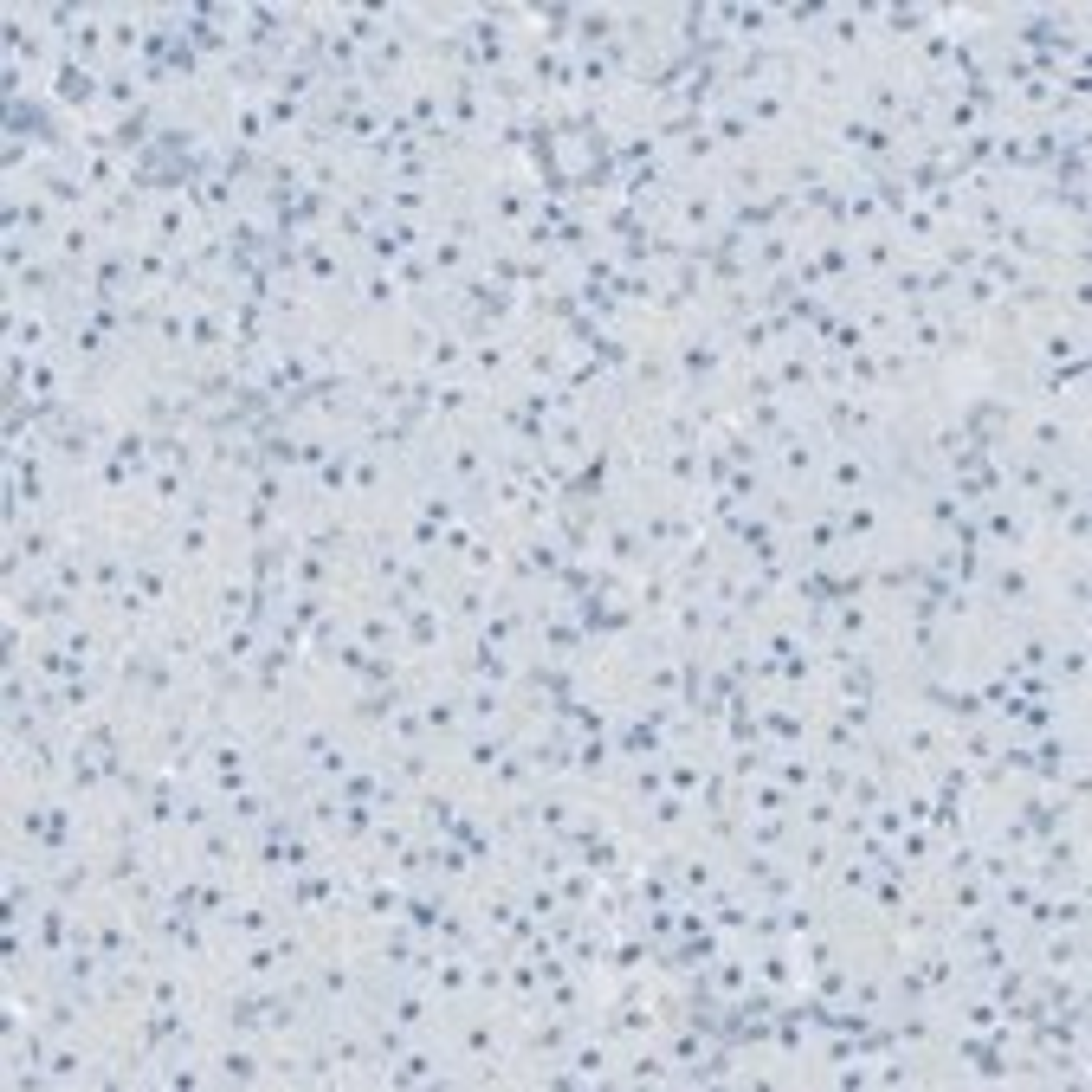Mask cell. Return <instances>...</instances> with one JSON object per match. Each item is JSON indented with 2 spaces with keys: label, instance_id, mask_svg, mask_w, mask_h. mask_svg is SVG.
Segmentation results:
<instances>
[{
  "label": "cell",
  "instance_id": "6da1fadb",
  "mask_svg": "<svg viewBox=\"0 0 1092 1092\" xmlns=\"http://www.w3.org/2000/svg\"><path fill=\"white\" fill-rule=\"evenodd\" d=\"M840 143L853 149V156H892V130H885V123H872V117H847L840 123Z\"/></svg>",
  "mask_w": 1092,
  "mask_h": 1092
},
{
  "label": "cell",
  "instance_id": "7a4b0ae2",
  "mask_svg": "<svg viewBox=\"0 0 1092 1092\" xmlns=\"http://www.w3.org/2000/svg\"><path fill=\"white\" fill-rule=\"evenodd\" d=\"M284 957H297V944H291V937H278V944H259V950H246V976H252V982L278 976V970H284Z\"/></svg>",
  "mask_w": 1092,
  "mask_h": 1092
},
{
  "label": "cell",
  "instance_id": "3957f363",
  "mask_svg": "<svg viewBox=\"0 0 1092 1092\" xmlns=\"http://www.w3.org/2000/svg\"><path fill=\"white\" fill-rule=\"evenodd\" d=\"M46 343H52V323H46V317H20V323H13V362H20V356H39Z\"/></svg>",
  "mask_w": 1092,
  "mask_h": 1092
},
{
  "label": "cell",
  "instance_id": "277c9868",
  "mask_svg": "<svg viewBox=\"0 0 1092 1092\" xmlns=\"http://www.w3.org/2000/svg\"><path fill=\"white\" fill-rule=\"evenodd\" d=\"M905 336H911V349H944L950 330L931 317V310H911V317H905Z\"/></svg>",
  "mask_w": 1092,
  "mask_h": 1092
},
{
  "label": "cell",
  "instance_id": "5b68a950",
  "mask_svg": "<svg viewBox=\"0 0 1092 1092\" xmlns=\"http://www.w3.org/2000/svg\"><path fill=\"white\" fill-rule=\"evenodd\" d=\"M214 1067H220V1080H239V1086L259 1080V1054H246V1047H227V1054H214Z\"/></svg>",
  "mask_w": 1092,
  "mask_h": 1092
},
{
  "label": "cell",
  "instance_id": "8992f818",
  "mask_svg": "<svg viewBox=\"0 0 1092 1092\" xmlns=\"http://www.w3.org/2000/svg\"><path fill=\"white\" fill-rule=\"evenodd\" d=\"M853 485H866V459H859V446H840V459H834V491L847 498Z\"/></svg>",
  "mask_w": 1092,
  "mask_h": 1092
},
{
  "label": "cell",
  "instance_id": "52a82bcc",
  "mask_svg": "<svg viewBox=\"0 0 1092 1092\" xmlns=\"http://www.w3.org/2000/svg\"><path fill=\"white\" fill-rule=\"evenodd\" d=\"M233 130H239V143H265V136H271V123L259 117V104L233 98Z\"/></svg>",
  "mask_w": 1092,
  "mask_h": 1092
},
{
  "label": "cell",
  "instance_id": "ba28073f",
  "mask_svg": "<svg viewBox=\"0 0 1092 1092\" xmlns=\"http://www.w3.org/2000/svg\"><path fill=\"white\" fill-rule=\"evenodd\" d=\"M782 472H789V479H808V472H814V446L808 440H782Z\"/></svg>",
  "mask_w": 1092,
  "mask_h": 1092
},
{
  "label": "cell",
  "instance_id": "9c48e42d",
  "mask_svg": "<svg viewBox=\"0 0 1092 1092\" xmlns=\"http://www.w3.org/2000/svg\"><path fill=\"white\" fill-rule=\"evenodd\" d=\"M995 602H1008V608L1028 602V569H1002V576H995Z\"/></svg>",
  "mask_w": 1092,
  "mask_h": 1092
},
{
  "label": "cell",
  "instance_id": "30bf717a",
  "mask_svg": "<svg viewBox=\"0 0 1092 1092\" xmlns=\"http://www.w3.org/2000/svg\"><path fill=\"white\" fill-rule=\"evenodd\" d=\"M1041 356H1047V362H1080V330H1054V336L1041 343Z\"/></svg>",
  "mask_w": 1092,
  "mask_h": 1092
},
{
  "label": "cell",
  "instance_id": "8fae6325",
  "mask_svg": "<svg viewBox=\"0 0 1092 1092\" xmlns=\"http://www.w3.org/2000/svg\"><path fill=\"white\" fill-rule=\"evenodd\" d=\"M472 982V970H466V957H446L440 970H433V989H446V995H459Z\"/></svg>",
  "mask_w": 1092,
  "mask_h": 1092
},
{
  "label": "cell",
  "instance_id": "7c38bea8",
  "mask_svg": "<svg viewBox=\"0 0 1092 1092\" xmlns=\"http://www.w3.org/2000/svg\"><path fill=\"white\" fill-rule=\"evenodd\" d=\"M1028 440H1034V453H1041V459H1054L1060 446H1067V427H1060V420H1041V427H1034Z\"/></svg>",
  "mask_w": 1092,
  "mask_h": 1092
},
{
  "label": "cell",
  "instance_id": "4fadbf2b",
  "mask_svg": "<svg viewBox=\"0 0 1092 1092\" xmlns=\"http://www.w3.org/2000/svg\"><path fill=\"white\" fill-rule=\"evenodd\" d=\"M750 814H789V795L776 782H763V789H750Z\"/></svg>",
  "mask_w": 1092,
  "mask_h": 1092
},
{
  "label": "cell",
  "instance_id": "5bb4252c",
  "mask_svg": "<svg viewBox=\"0 0 1092 1092\" xmlns=\"http://www.w3.org/2000/svg\"><path fill=\"white\" fill-rule=\"evenodd\" d=\"M479 472H485V459L472 453V446H453V479H466V485H479Z\"/></svg>",
  "mask_w": 1092,
  "mask_h": 1092
},
{
  "label": "cell",
  "instance_id": "9a60e30c",
  "mask_svg": "<svg viewBox=\"0 0 1092 1092\" xmlns=\"http://www.w3.org/2000/svg\"><path fill=\"white\" fill-rule=\"evenodd\" d=\"M491 214H498V220H524V195H517V188H498V195H491Z\"/></svg>",
  "mask_w": 1092,
  "mask_h": 1092
},
{
  "label": "cell",
  "instance_id": "2e32d148",
  "mask_svg": "<svg viewBox=\"0 0 1092 1092\" xmlns=\"http://www.w3.org/2000/svg\"><path fill=\"white\" fill-rule=\"evenodd\" d=\"M78 1073H85V1054H78V1047H59V1054H52V1080H78Z\"/></svg>",
  "mask_w": 1092,
  "mask_h": 1092
},
{
  "label": "cell",
  "instance_id": "e0dca14e",
  "mask_svg": "<svg viewBox=\"0 0 1092 1092\" xmlns=\"http://www.w3.org/2000/svg\"><path fill=\"white\" fill-rule=\"evenodd\" d=\"M433 265H440V271H466V246H459V239H440V246H433Z\"/></svg>",
  "mask_w": 1092,
  "mask_h": 1092
},
{
  "label": "cell",
  "instance_id": "ac0fdd59",
  "mask_svg": "<svg viewBox=\"0 0 1092 1092\" xmlns=\"http://www.w3.org/2000/svg\"><path fill=\"white\" fill-rule=\"evenodd\" d=\"M433 407H440V414H466V407H472V388H433Z\"/></svg>",
  "mask_w": 1092,
  "mask_h": 1092
},
{
  "label": "cell",
  "instance_id": "d6986e66",
  "mask_svg": "<svg viewBox=\"0 0 1092 1092\" xmlns=\"http://www.w3.org/2000/svg\"><path fill=\"white\" fill-rule=\"evenodd\" d=\"M427 725H433V731H453V725H459V705H453V699H427Z\"/></svg>",
  "mask_w": 1092,
  "mask_h": 1092
},
{
  "label": "cell",
  "instance_id": "ffe728a7",
  "mask_svg": "<svg viewBox=\"0 0 1092 1092\" xmlns=\"http://www.w3.org/2000/svg\"><path fill=\"white\" fill-rule=\"evenodd\" d=\"M466 712L479 718V725H491V718H498V692H491V686H479V692L466 699Z\"/></svg>",
  "mask_w": 1092,
  "mask_h": 1092
},
{
  "label": "cell",
  "instance_id": "44dd1931",
  "mask_svg": "<svg viewBox=\"0 0 1092 1092\" xmlns=\"http://www.w3.org/2000/svg\"><path fill=\"white\" fill-rule=\"evenodd\" d=\"M653 821H660V827H679V821H686V801H679V795H660V801H653Z\"/></svg>",
  "mask_w": 1092,
  "mask_h": 1092
},
{
  "label": "cell",
  "instance_id": "7402d4cb",
  "mask_svg": "<svg viewBox=\"0 0 1092 1092\" xmlns=\"http://www.w3.org/2000/svg\"><path fill=\"white\" fill-rule=\"evenodd\" d=\"M898 744H905V750H918V757H931V750H937V731H931V725H911L905 737H898Z\"/></svg>",
  "mask_w": 1092,
  "mask_h": 1092
},
{
  "label": "cell",
  "instance_id": "603a6c76",
  "mask_svg": "<svg viewBox=\"0 0 1092 1092\" xmlns=\"http://www.w3.org/2000/svg\"><path fill=\"white\" fill-rule=\"evenodd\" d=\"M537 827H550V834H563V827H569L563 801H537Z\"/></svg>",
  "mask_w": 1092,
  "mask_h": 1092
},
{
  "label": "cell",
  "instance_id": "cb8c5ba5",
  "mask_svg": "<svg viewBox=\"0 0 1092 1092\" xmlns=\"http://www.w3.org/2000/svg\"><path fill=\"white\" fill-rule=\"evenodd\" d=\"M317 989H323V995H349V976L336 970V963H323V970H317Z\"/></svg>",
  "mask_w": 1092,
  "mask_h": 1092
},
{
  "label": "cell",
  "instance_id": "d4e9b609",
  "mask_svg": "<svg viewBox=\"0 0 1092 1092\" xmlns=\"http://www.w3.org/2000/svg\"><path fill=\"white\" fill-rule=\"evenodd\" d=\"M485 608H491V602H485V589H466V595H459V621H479Z\"/></svg>",
  "mask_w": 1092,
  "mask_h": 1092
},
{
  "label": "cell",
  "instance_id": "484cf974",
  "mask_svg": "<svg viewBox=\"0 0 1092 1092\" xmlns=\"http://www.w3.org/2000/svg\"><path fill=\"white\" fill-rule=\"evenodd\" d=\"M246 602H252V589H246V582H227V589H220V608H227V614H239Z\"/></svg>",
  "mask_w": 1092,
  "mask_h": 1092
},
{
  "label": "cell",
  "instance_id": "4316f807",
  "mask_svg": "<svg viewBox=\"0 0 1092 1092\" xmlns=\"http://www.w3.org/2000/svg\"><path fill=\"white\" fill-rule=\"evenodd\" d=\"M840 885H847V892H866V885H872V866H866V859L847 866V872H840Z\"/></svg>",
  "mask_w": 1092,
  "mask_h": 1092
},
{
  "label": "cell",
  "instance_id": "83f0119b",
  "mask_svg": "<svg viewBox=\"0 0 1092 1092\" xmlns=\"http://www.w3.org/2000/svg\"><path fill=\"white\" fill-rule=\"evenodd\" d=\"M840 634H859V640H866V608H840Z\"/></svg>",
  "mask_w": 1092,
  "mask_h": 1092
}]
</instances>
